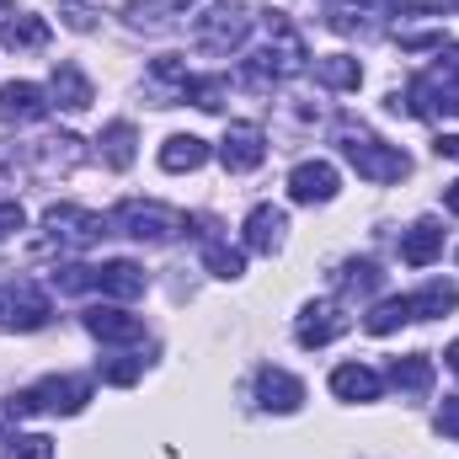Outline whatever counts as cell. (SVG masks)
Listing matches in <instances>:
<instances>
[{
  "label": "cell",
  "instance_id": "obj_1",
  "mask_svg": "<svg viewBox=\"0 0 459 459\" xmlns=\"http://www.w3.org/2000/svg\"><path fill=\"white\" fill-rule=\"evenodd\" d=\"M390 113L459 117V43H438V65L422 70L406 91H390Z\"/></svg>",
  "mask_w": 459,
  "mask_h": 459
},
{
  "label": "cell",
  "instance_id": "obj_2",
  "mask_svg": "<svg viewBox=\"0 0 459 459\" xmlns=\"http://www.w3.org/2000/svg\"><path fill=\"white\" fill-rule=\"evenodd\" d=\"M310 70V54H305V38L283 22V16H267V48H256L246 59V81L251 86H273V81H294Z\"/></svg>",
  "mask_w": 459,
  "mask_h": 459
},
{
  "label": "cell",
  "instance_id": "obj_3",
  "mask_svg": "<svg viewBox=\"0 0 459 459\" xmlns=\"http://www.w3.org/2000/svg\"><path fill=\"white\" fill-rule=\"evenodd\" d=\"M86 401H91V379H86V374H48V379H38L32 390L11 395V401H5V417H32V411L75 417V411H86Z\"/></svg>",
  "mask_w": 459,
  "mask_h": 459
},
{
  "label": "cell",
  "instance_id": "obj_4",
  "mask_svg": "<svg viewBox=\"0 0 459 459\" xmlns=\"http://www.w3.org/2000/svg\"><path fill=\"white\" fill-rule=\"evenodd\" d=\"M337 144H342L347 166H352L363 182H401V177L411 171V155H406L401 144L374 139L368 128H342V134H337Z\"/></svg>",
  "mask_w": 459,
  "mask_h": 459
},
{
  "label": "cell",
  "instance_id": "obj_5",
  "mask_svg": "<svg viewBox=\"0 0 459 459\" xmlns=\"http://www.w3.org/2000/svg\"><path fill=\"white\" fill-rule=\"evenodd\" d=\"M113 230L123 235H134V240H144V246H166V240H177L182 230H187V214L182 209H166V204H144V198H128V204H117Z\"/></svg>",
  "mask_w": 459,
  "mask_h": 459
},
{
  "label": "cell",
  "instance_id": "obj_6",
  "mask_svg": "<svg viewBox=\"0 0 459 459\" xmlns=\"http://www.w3.org/2000/svg\"><path fill=\"white\" fill-rule=\"evenodd\" d=\"M193 38H198V48H209V54H235V48L251 38V5H246V0H220V5H209V11L193 22Z\"/></svg>",
  "mask_w": 459,
  "mask_h": 459
},
{
  "label": "cell",
  "instance_id": "obj_7",
  "mask_svg": "<svg viewBox=\"0 0 459 459\" xmlns=\"http://www.w3.org/2000/svg\"><path fill=\"white\" fill-rule=\"evenodd\" d=\"M48 316H54V305H48L43 283L16 278V283L0 289V326H5V332H43Z\"/></svg>",
  "mask_w": 459,
  "mask_h": 459
},
{
  "label": "cell",
  "instance_id": "obj_8",
  "mask_svg": "<svg viewBox=\"0 0 459 459\" xmlns=\"http://www.w3.org/2000/svg\"><path fill=\"white\" fill-rule=\"evenodd\" d=\"M43 230H48L54 246H65V251H86V246H97V240L108 235V220L91 214V209H75V204H54V209L43 214Z\"/></svg>",
  "mask_w": 459,
  "mask_h": 459
},
{
  "label": "cell",
  "instance_id": "obj_9",
  "mask_svg": "<svg viewBox=\"0 0 459 459\" xmlns=\"http://www.w3.org/2000/svg\"><path fill=\"white\" fill-rule=\"evenodd\" d=\"M220 160L225 171H256L267 160V134L262 123H230L225 139H220Z\"/></svg>",
  "mask_w": 459,
  "mask_h": 459
},
{
  "label": "cell",
  "instance_id": "obj_10",
  "mask_svg": "<svg viewBox=\"0 0 459 459\" xmlns=\"http://www.w3.org/2000/svg\"><path fill=\"white\" fill-rule=\"evenodd\" d=\"M337 187H342V177H337L332 160H299L289 171V198L294 204H332Z\"/></svg>",
  "mask_w": 459,
  "mask_h": 459
},
{
  "label": "cell",
  "instance_id": "obj_11",
  "mask_svg": "<svg viewBox=\"0 0 459 459\" xmlns=\"http://www.w3.org/2000/svg\"><path fill=\"white\" fill-rule=\"evenodd\" d=\"M256 406L262 411H278V417H289V411H299L305 406V379H294L289 368H256Z\"/></svg>",
  "mask_w": 459,
  "mask_h": 459
},
{
  "label": "cell",
  "instance_id": "obj_12",
  "mask_svg": "<svg viewBox=\"0 0 459 459\" xmlns=\"http://www.w3.org/2000/svg\"><path fill=\"white\" fill-rule=\"evenodd\" d=\"M342 332H347V316H342V305H332V299L305 305V310H299V321H294L299 347H326V342H337Z\"/></svg>",
  "mask_w": 459,
  "mask_h": 459
},
{
  "label": "cell",
  "instance_id": "obj_13",
  "mask_svg": "<svg viewBox=\"0 0 459 459\" xmlns=\"http://www.w3.org/2000/svg\"><path fill=\"white\" fill-rule=\"evenodd\" d=\"M81 321H86V332H91L97 342H117L123 347V342H139V337H144V321L128 316L123 305H91Z\"/></svg>",
  "mask_w": 459,
  "mask_h": 459
},
{
  "label": "cell",
  "instance_id": "obj_14",
  "mask_svg": "<svg viewBox=\"0 0 459 459\" xmlns=\"http://www.w3.org/2000/svg\"><path fill=\"white\" fill-rule=\"evenodd\" d=\"M91 289L97 294H108V299H139L144 289H150V278H144V267L139 262H102V267H91Z\"/></svg>",
  "mask_w": 459,
  "mask_h": 459
},
{
  "label": "cell",
  "instance_id": "obj_15",
  "mask_svg": "<svg viewBox=\"0 0 459 459\" xmlns=\"http://www.w3.org/2000/svg\"><path fill=\"white\" fill-rule=\"evenodd\" d=\"M48 91L43 86H32V81H11V86H0V123H38V117H48Z\"/></svg>",
  "mask_w": 459,
  "mask_h": 459
},
{
  "label": "cell",
  "instance_id": "obj_16",
  "mask_svg": "<svg viewBox=\"0 0 459 459\" xmlns=\"http://www.w3.org/2000/svg\"><path fill=\"white\" fill-rule=\"evenodd\" d=\"M283 230H289V214H283V209L256 204V209L246 214V251H262V256L283 251Z\"/></svg>",
  "mask_w": 459,
  "mask_h": 459
},
{
  "label": "cell",
  "instance_id": "obj_17",
  "mask_svg": "<svg viewBox=\"0 0 459 459\" xmlns=\"http://www.w3.org/2000/svg\"><path fill=\"white\" fill-rule=\"evenodd\" d=\"M48 97L65 108V113H86L91 102H97V91H91V81H86V70L81 65H54V81H48Z\"/></svg>",
  "mask_w": 459,
  "mask_h": 459
},
{
  "label": "cell",
  "instance_id": "obj_18",
  "mask_svg": "<svg viewBox=\"0 0 459 459\" xmlns=\"http://www.w3.org/2000/svg\"><path fill=\"white\" fill-rule=\"evenodd\" d=\"M0 43L11 54H32V48H48V22L38 11H11L5 27H0Z\"/></svg>",
  "mask_w": 459,
  "mask_h": 459
},
{
  "label": "cell",
  "instance_id": "obj_19",
  "mask_svg": "<svg viewBox=\"0 0 459 459\" xmlns=\"http://www.w3.org/2000/svg\"><path fill=\"white\" fill-rule=\"evenodd\" d=\"M187 225H198V235H204V267H209L214 278H240V273H246V256L214 235V220L198 214V220H187Z\"/></svg>",
  "mask_w": 459,
  "mask_h": 459
},
{
  "label": "cell",
  "instance_id": "obj_20",
  "mask_svg": "<svg viewBox=\"0 0 459 459\" xmlns=\"http://www.w3.org/2000/svg\"><path fill=\"white\" fill-rule=\"evenodd\" d=\"M379 390H385V379H379L368 363H342V368H332V395H337V401H379Z\"/></svg>",
  "mask_w": 459,
  "mask_h": 459
},
{
  "label": "cell",
  "instance_id": "obj_21",
  "mask_svg": "<svg viewBox=\"0 0 459 459\" xmlns=\"http://www.w3.org/2000/svg\"><path fill=\"white\" fill-rule=\"evenodd\" d=\"M438 251H444V230L433 225V220H417V225L401 235V262L406 267H428Z\"/></svg>",
  "mask_w": 459,
  "mask_h": 459
},
{
  "label": "cell",
  "instance_id": "obj_22",
  "mask_svg": "<svg viewBox=\"0 0 459 459\" xmlns=\"http://www.w3.org/2000/svg\"><path fill=\"white\" fill-rule=\"evenodd\" d=\"M97 144H102V160H108L113 171H128V166H134L139 128H134L128 117H117V123H108V128H102V139H97Z\"/></svg>",
  "mask_w": 459,
  "mask_h": 459
},
{
  "label": "cell",
  "instance_id": "obj_23",
  "mask_svg": "<svg viewBox=\"0 0 459 459\" xmlns=\"http://www.w3.org/2000/svg\"><path fill=\"white\" fill-rule=\"evenodd\" d=\"M209 160V144L198 139V134H171L166 144H160V166L166 171H198Z\"/></svg>",
  "mask_w": 459,
  "mask_h": 459
},
{
  "label": "cell",
  "instance_id": "obj_24",
  "mask_svg": "<svg viewBox=\"0 0 459 459\" xmlns=\"http://www.w3.org/2000/svg\"><path fill=\"white\" fill-rule=\"evenodd\" d=\"M406 299H411V316H417V321L449 316V310H459V283L438 278V283H428V289H417V294H406Z\"/></svg>",
  "mask_w": 459,
  "mask_h": 459
},
{
  "label": "cell",
  "instance_id": "obj_25",
  "mask_svg": "<svg viewBox=\"0 0 459 459\" xmlns=\"http://www.w3.org/2000/svg\"><path fill=\"white\" fill-rule=\"evenodd\" d=\"M316 81L332 86V91H358L363 86V65L352 54H326V59H316Z\"/></svg>",
  "mask_w": 459,
  "mask_h": 459
},
{
  "label": "cell",
  "instance_id": "obj_26",
  "mask_svg": "<svg viewBox=\"0 0 459 459\" xmlns=\"http://www.w3.org/2000/svg\"><path fill=\"white\" fill-rule=\"evenodd\" d=\"M390 385H395L401 395H422V390L433 385V363H428L422 352H411V358H390Z\"/></svg>",
  "mask_w": 459,
  "mask_h": 459
},
{
  "label": "cell",
  "instance_id": "obj_27",
  "mask_svg": "<svg viewBox=\"0 0 459 459\" xmlns=\"http://www.w3.org/2000/svg\"><path fill=\"white\" fill-rule=\"evenodd\" d=\"M187 5L193 0H128V27H166V22H177V16H187Z\"/></svg>",
  "mask_w": 459,
  "mask_h": 459
},
{
  "label": "cell",
  "instance_id": "obj_28",
  "mask_svg": "<svg viewBox=\"0 0 459 459\" xmlns=\"http://www.w3.org/2000/svg\"><path fill=\"white\" fill-rule=\"evenodd\" d=\"M406 321H417V316H411V299L401 294V299H379V305L363 316V332H368V337H390V332L406 326Z\"/></svg>",
  "mask_w": 459,
  "mask_h": 459
},
{
  "label": "cell",
  "instance_id": "obj_29",
  "mask_svg": "<svg viewBox=\"0 0 459 459\" xmlns=\"http://www.w3.org/2000/svg\"><path fill=\"white\" fill-rule=\"evenodd\" d=\"M379 262H368V256H352V262H342V273H337V289L342 294H374L379 289Z\"/></svg>",
  "mask_w": 459,
  "mask_h": 459
},
{
  "label": "cell",
  "instance_id": "obj_30",
  "mask_svg": "<svg viewBox=\"0 0 459 459\" xmlns=\"http://www.w3.org/2000/svg\"><path fill=\"white\" fill-rule=\"evenodd\" d=\"M182 102H193V108H204V113H220V102H225V75H193L187 91H182Z\"/></svg>",
  "mask_w": 459,
  "mask_h": 459
},
{
  "label": "cell",
  "instance_id": "obj_31",
  "mask_svg": "<svg viewBox=\"0 0 459 459\" xmlns=\"http://www.w3.org/2000/svg\"><path fill=\"white\" fill-rule=\"evenodd\" d=\"M5 444H11L5 459H54V438H43V433H16Z\"/></svg>",
  "mask_w": 459,
  "mask_h": 459
},
{
  "label": "cell",
  "instance_id": "obj_32",
  "mask_svg": "<svg viewBox=\"0 0 459 459\" xmlns=\"http://www.w3.org/2000/svg\"><path fill=\"white\" fill-rule=\"evenodd\" d=\"M97 374H102V385H134V379L144 374V358H134V352H123V358H108V363H102Z\"/></svg>",
  "mask_w": 459,
  "mask_h": 459
},
{
  "label": "cell",
  "instance_id": "obj_33",
  "mask_svg": "<svg viewBox=\"0 0 459 459\" xmlns=\"http://www.w3.org/2000/svg\"><path fill=\"white\" fill-rule=\"evenodd\" d=\"M433 428H438L444 438H455V444H459V395H444V406H438Z\"/></svg>",
  "mask_w": 459,
  "mask_h": 459
},
{
  "label": "cell",
  "instance_id": "obj_34",
  "mask_svg": "<svg viewBox=\"0 0 459 459\" xmlns=\"http://www.w3.org/2000/svg\"><path fill=\"white\" fill-rule=\"evenodd\" d=\"M22 225H27V214H22V204H11V198H5V204H0V240H5V235H16Z\"/></svg>",
  "mask_w": 459,
  "mask_h": 459
},
{
  "label": "cell",
  "instance_id": "obj_35",
  "mask_svg": "<svg viewBox=\"0 0 459 459\" xmlns=\"http://www.w3.org/2000/svg\"><path fill=\"white\" fill-rule=\"evenodd\" d=\"M438 155H449V160H459V134H438V144H433Z\"/></svg>",
  "mask_w": 459,
  "mask_h": 459
},
{
  "label": "cell",
  "instance_id": "obj_36",
  "mask_svg": "<svg viewBox=\"0 0 459 459\" xmlns=\"http://www.w3.org/2000/svg\"><path fill=\"white\" fill-rule=\"evenodd\" d=\"M444 209H449V214H459V182H449V187H444Z\"/></svg>",
  "mask_w": 459,
  "mask_h": 459
},
{
  "label": "cell",
  "instance_id": "obj_37",
  "mask_svg": "<svg viewBox=\"0 0 459 459\" xmlns=\"http://www.w3.org/2000/svg\"><path fill=\"white\" fill-rule=\"evenodd\" d=\"M444 363H449V368H455V374H459V337H455V342H449V352H444Z\"/></svg>",
  "mask_w": 459,
  "mask_h": 459
},
{
  "label": "cell",
  "instance_id": "obj_38",
  "mask_svg": "<svg viewBox=\"0 0 459 459\" xmlns=\"http://www.w3.org/2000/svg\"><path fill=\"white\" fill-rule=\"evenodd\" d=\"M358 5H368V11H390L395 0H358Z\"/></svg>",
  "mask_w": 459,
  "mask_h": 459
},
{
  "label": "cell",
  "instance_id": "obj_39",
  "mask_svg": "<svg viewBox=\"0 0 459 459\" xmlns=\"http://www.w3.org/2000/svg\"><path fill=\"white\" fill-rule=\"evenodd\" d=\"M0 16H11V5H5V0H0Z\"/></svg>",
  "mask_w": 459,
  "mask_h": 459
},
{
  "label": "cell",
  "instance_id": "obj_40",
  "mask_svg": "<svg viewBox=\"0 0 459 459\" xmlns=\"http://www.w3.org/2000/svg\"><path fill=\"white\" fill-rule=\"evenodd\" d=\"M455 11H459V0H455Z\"/></svg>",
  "mask_w": 459,
  "mask_h": 459
},
{
  "label": "cell",
  "instance_id": "obj_41",
  "mask_svg": "<svg viewBox=\"0 0 459 459\" xmlns=\"http://www.w3.org/2000/svg\"><path fill=\"white\" fill-rule=\"evenodd\" d=\"M455 262H459V256H455Z\"/></svg>",
  "mask_w": 459,
  "mask_h": 459
}]
</instances>
